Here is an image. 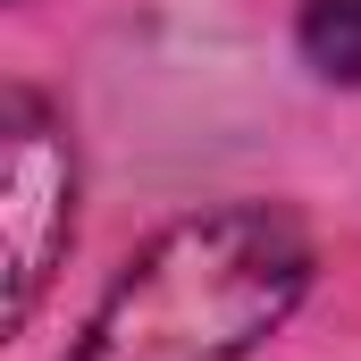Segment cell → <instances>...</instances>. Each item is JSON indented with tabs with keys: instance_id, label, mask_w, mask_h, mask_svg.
<instances>
[{
	"instance_id": "obj_1",
	"label": "cell",
	"mask_w": 361,
	"mask_h": 361,
	"mask_svg": "<svg viewBox=\"0 0 361 361\" xmlns=\"http://www.w3.org/2000/svg\"><path fill=\"white\" fill-rule=\"evenodd\" d=\"M311 286V244L269 202L177 219L101 294L68 361H244Z\"/></svg>"
},
{
	"instance_id": "obj_2",
	"label": "cell",
	"mask_w": 361,
	"mask_h": 361,
	"mask_svg": "<svg viewBox=\"0 0 361 361\" xmlns=\"http://www.w3.org/2000/svg\"><path fill=\"white\" fill-rule=\"evenodd\" d=\"M76 227V160L59 118L34 92L0 101V235H8V328H25L51 261L68 252Z\"/></svg>"
},
{
	"instance_id": "obj_3",
	"label": "cell",
	"mask_w": 361,
	"mask_h": 361,
	"mask_svg": "<svg viewBox=\"0 0 361 361\" xmlns=\"http://www.w3.org/2000/svg\"><path fill=\"white\" fill-rule=\"evenodd\" d=\"M302 59L328 85H361V0H302Z\"/></svg>"
}]
</instances>
